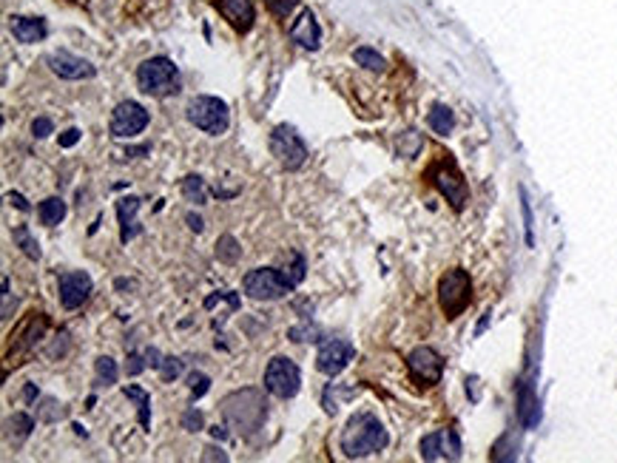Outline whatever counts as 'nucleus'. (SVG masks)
Masks as SVG:
<instances>
[{
	"mask_svg": "<svg viewBox=\"0 0 617 463\" xmlns=\"http://www.w3.org/2000/svg\"><path fill=\"white\" fill-rule=\"evenodd\" d=\"M387 429L384 423L370 415V412H361V415H353L350 423L344 426L341 432V452L347 457H367V455H375L387 446Z\"/></svg>",
	"mask_w": 617,
	"mask_h": 463,
	"instance_id": "1",
	"label": "nucleus"
},
{
	"mask_svg": "<svg viewBox=\"0 0 617 463\" xmlns=\"http://www.w3.org/2000/svg\"><path fill=\"white\" fill-rule=\"evenodd\" d=\"M137 86L142 94L168 97L179 91V72L168 57H151L137 69Z\"/></svg>",
	"mask_w": 617,
	"mask_h": 463,
	"instance_id": "2",
	"label": "nucleus"
},
{
	"mask_svg": "<svg viewBox=\"0 0 617 463\" xmlns=\"http://www.w3.org/2000/svg\"><path fill=\"white\" fill-rule=\"evenodd\" d=\"M472 302V279L464 268H453L438 282V304L447 319L461 316Z\"/></svg>",
	"mask_w": 617,
	"mask_h": 463,
	"instance_id": "3",
	"label": "nucleus"
},
{
	"mask_svg": "<svg viewBox=\"0 0 617 463\" xmlns=\"http://www.w3.org/2000/svg\"><path fill=\"white\" fill-rule=\"evenodd\" d=\"M185 117H188L191 125H196L199 131L211 134V137L225 134L228 122H231V111H228V105L220 97H193L188 103Z\"/></svg>",
	"mask_w": 617,
	"mask_h": 463,
	"instance_id": "4",
	"label": "nucleus"
},
{
	"mask_svg": "<svg viewBox=\"0 0 617 463\" xmlns=\"http://www.w3.org/2000/svg\"><path fill=\"white\" fill-rule=\"evenodd\" d=\"M290 290H293V282L288 279V273L276 268H256L245 276V293L254 302H276V299H285Z\"/></svg>",
	"mask_w": 617,
	"mask_h": 463,
	"instance_id": "5",
	"label": "nucleus"
},
{
	"mask_svg": "<svg viewBox=\"0 0 617 463\" xmlns=\"http://www.w3.org/2000/svg\"><path fill=\"white\" fill-rule=\"evenodd\" d=\"M427 179L438 188V193H441L455 210H461V207L467 205L470 188H467V182H464V176H461V171L455 168L453 159H438V162L427 171Z\"/></svg>",
	"mask_w": 617,
	"mask_h": 463,
	"instance_id": "6",
	"label": "nucleus"
},
{
	"mask_svg": "<svg viewBox=\"0 0 617 463\" xmlns=\"http://www.w3.org/2000/svg\"><path fill=\"white\" fill-rule=\"evenodd\" d=\"M271 154L288 171H299L307 162V148H305L302 137L290 125H276L271 131Z\"/></svg>",
	"mask_w": 617,
	"mask_h": 463,
	"instance_id": "7",
	"label": "nucleus"
},
{
	"mask_svg": "<svg viewBox=\"0 0 617 463\" xmlns=\"http://www.w3.org/2000/svg\"><path fill=\"white\" fill-rule=\"evenodd\" d=\"M302 387V372L290 358H273L265 370V389L276 398H293Z\"/></svg>",
	"mask_w": 617,
	"mask_h": 463,
	"instance_id": "8",
	"label": "nucleus"
},
{
	"mask_svg": "<svg viewBox=\"0 0 617 463\" xmlns=\"http://www.w3.org/2000/svg\"><path fill=\"white\" fill-rule=\"evenodd\" d=\"M407 370L421 387H433L444 375V358L433 347H416L407 355Z\"/></svg>",
	"mask_w": 617,
	"mask_h": 463,
	"instance_id": "9",
	"label": "nucleus"
},
{
	"mask_svg": "<svg viewBox=\"0 0 617 463\" xmlns=\"http://www.w3.org/2000/svg\"><path fill=\"white\" fill-rule=\"evenodd\" d=\"M145 125H148V111L140 103H134V100L120 103L114 108V114H111V137L114 139H131Z\"/></svg>",
	"mask_w": 617,
	"mask_h": 463,
	"instance_id": "10",
	"label": "nucleus"
},
{
	"mask_svg": "<svg viewBox=\"0 0 617 463\" xmlns=\"http://www.w3.org/2000/svg\"><path fill=\"white\" fill-rule=\"evenodd\" d=\"M356 355V347L350 341H341V338H330L319 347V355H316V367L322 375L327 378H336L339 372H344V367L353 361Z\"/></svg>",
	"mask_w": 617,
	"mask_h": 463,
	"instance_id": "11",
	"label": "nucleus"
},
{
	"mask_svg": "<svg viewBox=\"0 0 617 463\" xmlns=\"http://www.w3.org/2000/svg\"><path fill=\"white\" fill-rule=\"evenodd\" d=\"M421 457L424 460H458L461 457V440L455 429H438L421 440Z\"/></svg>",
	"mask_w": 617,
	"mask_h": 463,
	"instance_id": "12",
	"label": "nucleus"
},
{
	"mask_svg": "<svg viewBox=\"0 0 617 463\" xmlns=\"http://www.w3.org/2000/svg\"><path fill=\"white\" fill-rule=\"evenodd\" d=\"M91 276L89 273H83V270H74V273H63L60 276V304L66 307V310H77L86 299H89V293H91Z\"/></svg>",
	"mask_w": 617,
	"mask_h": 463,
	"instance_id": "13",
	"label": "nucleus"
},
{
	"mask_svg": "<svg viewBox=\"0 0 617 463\" xmlns=\"http://www.w3.org/2000/svg\"><path fill=\"white\" fill-rule=\"evenodd\" d=\"M49 69L60 77V80H91L94 77V66L83 57H74L72 52H55L49 57Z\"/></svg>",
	"mask_w": 617,
	"mask_h": 463,
	"instance_id": "14",
	"label": "nucleus"
},
{
	"mask_svg": "<svg viewBox=\"0 0 617 463\" xmlns=\"http://www.w3.org/2000/svg\"><path fill=\"white\" fill-rule=\"evenodd\" d=\"M214 6L220 9V15H222L239 35L251 32V26H254V21H256V9H254L251 0H217Z\"/></svg>",
	"mask_w": 617,
	"mask_h": 463,
	"instance_id": "15",
	"label": "nucleus"
},
{
	"mask_svg": "<svg viewBox=\"0 0 617 463\" xmlns=\"http://www.w3.org/2000/svg\"><path fill=\"white\" fill-rule=\"evenodd\" d=\"M290 40L293 43H299V46H305V49H319V43H322V29H319V23H316V18H313V12H302L299 15V21L290 26Z\"/></svg>",
	"mask_w": 617,
	"mask_h": 463,
	"instance_id": "16",
	"label": "nucleus"
},
{
	"mask_svg": "<svg viewBox=\"0 0 617 463\" xmlns=\"http://www.w3.org/2000/svg\"><path fill=\"white\" fill-rule=\"evenodd\" d=\"M140 210V199L137 196H125V199H120L117 202V219H120V242L123 245H128L137 234H140V227H137V222H134V213Z\"/></svg>",
	"mask_w": 617,
	"mask_h": 463,
	"instance_id": "17",
	"label": "nucleus"
},
{
	"mask_svg": "<svg viewBox=\"0 0 617 463\" xmlns=\"http://www.w3.org/2000/svg\"><path fill=\"white\" fill-rule=\"evenodd\" d=\"M518 418L526 429L538 426V421H540V404H538L532 384H521V389H518Z\"/></svg>",
	"mask_w": 617,
	"mask_h": 463,
	"instance_id": "18",
	"label": "nucleus"
},
{
	"mask_svg": "<svg viewBox=\"0 0 617 463\" xmlns=\"http://www.w3.org/2000/svg\"><path fill=\"white\" fill-rule=\"evenodd\" d=\"M46 21L43 18H12V35L21 43H38L46 38Z\"/></svg>",
	"mask_w": 617,
	"mask_h": 463,
	"instance_id": "19",
	"label": "nucleus"
},
{
	"mask_svg": "<svg viewBox=\"0 0 617 463\" xmlns=\"http://www.w3.org/2000/svg\"><path fill=\"white\" fill-rule=\"evenodd\" d=\"M63 216H66V202L60 196H49V199L40 202V222L43 224L55 227V224L63 222Z\"/></svg>",
	"mask_w": 617,
	"mask_h": 463,
	"instance_id": "20",
	"label": "nucleus"
},
{
	"mask_svg": "<svg viewBox=\"0 0 617 463\" xmlns=\"http://www.w3.org/2000/svg\"><path fill=\"white\" fill-rule=\"evenodd\" d=\"M427 122H430V128H433L438 137H447V134L453 131V125H455V117H453V111H450L447 105H433Z\"/></svg>",
	"mask_w": 617,
	"mask_h": 463,
	"instance_id": "21",
	"label": "nucleus"
},
{
	"mask_svg": "<svg viewBox=\"0 0 617 463\" xmlns=\"http://www.w3.org/2000/svg\"><path fill=\"white\" fill-rule=\"evenodd\" d=\"M125 398H134L137 406H140V426L142 429H151V395L142 389V387H125L123 389Z\"/></svg>",
	"mask_w": 617,
	"mask_h": 463,
	"instance_id": "22",
	"label": "nucleus"
},
{
	"mask_svg": "<svg viewBox=\"0 0 617 463\" xmlns=\"http://www.w3.org/2000/svg\"><path fill=\"white\" fill-rule=\"evenodd\" d=\"M182 193H185V199L193 202V205H205V202H208V188H205L202 176H196V173H191V176L182 179Z\"/></svg>",
	"mask_w": 617,
	"mask_h": 463,
	"instance_id": "23",
	"label": "nucleus"
},
{
	"mask_svg": "<svg viewBox=\"0 0 617 463\" xmlns=\"http://www.w3.org/2000/svg\"><path fill=\"white\" fill-rule=\"evenodd\" d=\"M12 236H15V245H18L29 259H35V262L40 259V245H38V239L32 236V230H29L26 224L15 227V234H12Z\"/></svg>",
	"mask_w": 617,
	"mask_h": 463,
	"instance_id": "24",
	"label": "nucleus"
},
{
	"mask_svg": "<svg viewBox=\"0 0 617 463\" xmlns=\"http://www.w3.org/2000/svg\"><path fill=\"white\" fill-rule=\"evenodd\" d=\"M353 60L358 63V66H364L367 72H384V57L375 52V49H370V46H358L356 52H353Z\"/></svg>",
	"mask_w": 617,
	"mask_h": 463,
	"instance_id": "25",
	"label": "nucleus"
},
{
	"mask_svg": "<svg viewBox=\"0 0 617 463\" xmlns=\"http://www.w3.org/2000/svg\"><path fill=\"white\" fill-rule=\"evenodd\" d=\"M6 429H9V435H15V443H23V440L32 435V429H35V421H32L29 415L18 412V415H12V418L6 421Z\"/></svg>",
	"mask_w": 617,
	"mask_h": 463,
	"instance_id": "26",
	"label": "nucleus"
},
{
	"mask_svg": "<svg viewBox=\"0 0 617 463\" xmlns=\"http://www.w3.org/2000/svg\"><path fill=\"white\" fill-rule=\"evenodd\" d=\"M239 256H242V248H239V242H237L231 234L220 236V242H217V259H220V262H228V265H234Z\"/></svg>",
	"mask_w": 617,
	"mask_h": 463,
	"instance_id": "27",
	"label": "nucleus"
},
{
	"mask_svg": "<svg viewBox=\"0 0 617 463\" xmlns=\"http://www.w3.org/2000/svg\"><path fill=\"white\" fill-rule=\"evenodd\" d=\"M421 145H424V139H421V134L419 131H404L401 137H398V154L401 156H416L419 151H421Z\"/></svg>",
	"mask_w": 617,
	"mask_h": 463,
	"instance_id": "28",
	"label": "nucleus"
},
{
	"mask_svg": "<svg viewBox=\"0 0 617 463\" xmlns=\"http://www.w3.org/2000/svg\"><path fill=\"white\" fill-rule=\"evenodd\" d=\"M94 370H97V378H100V381H106V384H117V378H120L117 361H114V358H108V355H100V358H97V364H94Z\"/></svg>",
	"mask_w": 617,
	"mask_h": 463,
	"instance_id": "29",
	"label": "nucleus"
},
{
	"mask_svg": "<svg viewBox=\"0 0 617 463\" xmlns=\"http://www.w3.org/2000/svg\"><path fill=\"white\" fill-rule=\"evenodd\" d=\"M188 384H191V395H193V401H199L205 392L211 389V378L205 375V372H191V375H188Z\"/></svg>",
	"mask_w": 617,
	"mask_h": 463,
	"instance_id": "30",
	"label": "nucleus"
},
{
	"mask_svg": "<svg viewBox=\"0 0 617 463\" xmlns=\"http://www.w3.org/2000/svg\"><path fill=\"white\" fill-rule=\"evenodd\" d=\"M521 210H523V227H526V245L532 248L535 245V236H532V207H529V196H526L523 188H521Z\"/></svg>",
	"mask_w": 617,
	"mask_h": 463,
	"instance_id": "31",
	"label": "nucleus"
},
{
	"mask_svg": "<svg viewBox=\"0 0 617 463\" xmlns=\"http://www.w3.org/2000/svg\"><path fill=\"white\" fill-rule=\"evenodd\" d=\"M159 375L165 378V381H174V378H179L182 375V361L179 358H162V364H159Z\"/></svg>",
	"mask_w": 617,
	"mask_h": 463,
	"instance_id": "32",
	"label": "nucleus"
},
{
	"mask_svg": "<svg viewBox=\"0 0 617 463\" xmlns=\"http://www.w3.org/2000/svg\"><path fill=\"white\" fill-rule=\"evenodd\" d=\"M265 6L271 9V15L276 18H288L296 9V0H265Z\"/></svg>",
	"mask_w": 617,
	"mask_h": 463,
	"instance_id": "33",
	"label": "nucleus"
},
{
	"mask_svg": "<svg viewBox=\"0 0 617 463\" xmlns=\"http://www.w3.org/2000/svg\"><path fill=\"white\" fill-rule=\"evenodd\" d=\"M52 131H55V125H52V120H49V117H38V120L32 122V137H38V139L49 137Z\"/></svg>",
	"mask_w": 617,
	"mask_h": 463,
	"instance_id": "34",
	"label": "nucleus"
},
{
	"mask_svg": "<svg viewBox=\"0 0 617 463\" xmlns=\"http://www.w3.org/2000/svg\"><path fill=\"white\" fill-rule=\"evenodd\" d=\"M182 426H185L188 432H199V429H202V412L188 409V412L182 415Z\"/></svg>",
	"mask_w": 617,
	"mask_h": 463,
	"instance_id": "35",
	"label": "nucleus"
},
{
	"mask_svg": "<svg viewBox=\"0 0 617 463\" xmlns=\"http://www.w3.org/2000/svg\"><path fill=\"white\" fill-rule=\"evenodd\" d=\"M80 128H66L63 134H60V148H74L77 142H80Z\"/></svg>",
	"mask_w": 617,
	"mask_h": 463,
	"instance_id": "36",
	"label": "nucleus"
},
{
	"mask_svg": "<svg viewBox=\"0 0 617 463\" xmlns=\"http://www.w3.org/2000/svg\"><path fill=\"white\" fill-rule=\"evenodd\" d=\"M288 279L293 282V287H296V285H299V282L305 279V256H302V253H296V265L290 268V273H288Z\"/></svg>",
	"mask_w": 617,
	"mask_h": 463,
	"instance_id": "37",
	"label": "nucleus"
},
{
	"mask_svg": "<svg viewBox=\"0 0 617 463\" xmlns=\"http://www.w3.org/2000/svg\"><path fill=\"white\" fill-rule=\"evenodd\" d=\"M142 358H145V355H140V353H131V355H128V372H131V375H140V372L148 367V361H142Z\"/></svg>",
	"mask_w": 617,
	"mask_h": 463,
	"instance_id": "38",
	"label": "nucleus"
},
{
	"mask_svg": "<svg viewBox=\"0 0 617 463\" xmlns=\"http://www.w3.org/2000/svg\"><path fill=\"white\" fill-rule=\"evenodd\" d=\"M9 202H12V205H15L18 210H23V213H29V210H32V205H29V202H26V199H23L21 193H15V190L9 193Z\"/></svg>",
	"mask_w": 617,
	"mask_h": 463,
	"instance_id": "39",
	"label": "nucleus"
},
{
	"mask_svg": "<svg viewBox=\"0 0 617 463\" xmlns=\"http://www.w3.org/2000/svg\"><path fill=\"white\" fill-rule=\"evenodd\" d=\"M145 361H148V367H157V370H159V364H162V358H159V350L148 347V350H145Z\"/></svg>",
	"mask_w": 617,
	"mask_h": 463,
	"instance_id": "40",
	"label": "nucleus"
},
{
	"mask_svg": "<svg viewBox=\"0 0 617 463\" xmlns=\"http://www.w3.org/2000/svg\"><path fill=\"white\" fill-rule=\"evenodd\" d=\"M185 222H188V227H191V230H196V234H199V230L205 227V224H202V219H199L196 213H188V216H185Z\"/></svg>",
	"mask_w": 617,
	"mask_h": 463,
	"instance_id": "41",
	"label": "nucleus"
},
{
	"mask_svg": "<svg viewBox=\"0 0 617 463\" xmlns=\"http://www.w3.org/2000/svg\"><path fill=\"white\" fill-rule=\"evenodd\" d=\"M148 151H151L148 145H140V148H128V151H125V156H140V154H148Z\"/></svg>",
	"mask_w": 617,
	"mask_h": 463,
	"instance_id": "42",
	"label": "nucleus"
}]
</instances>
